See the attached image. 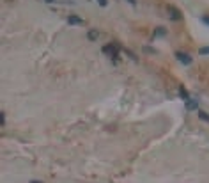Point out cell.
I'll use <instances>...</instances> for the list:
<instances>
[{"label": "cell", "mask_w": 209, "mask_h": 183, "mask_svg": "<svg viewBox=\"0 0 209 183\" xmlns=\"http://www.w3.org/2000/svg\"><path fill=\"white\" fill-rule=\"evenodd\" d=\"M167 11H168V14H170V20H174V22L182 20V13L179 11V9H176L174 6H167Z\"/></svg>", "instance_id": "2"}, {"label": "cell", "mask_w": 209, "mask_h": 183, "mask_svg": "<svg viewBox=\"0 0 209 183\" xmlns=\"http://www.w3.org/2000/svg\"><path fill=\"white\" fill-rule=\"evenodd\" d=\"M119 46H117V44H106V46H103V53L104 55H110L112 59H114V61H119Z\"/></svg>", "instance_id": "1"}, {"label": "cell", "mask_w": 209, "mask_h": 183, "mask_svg": "<svg viewBox=\"0 0 209 183\" xmlns=\"http://www.w3.org/2000/svg\"><path fill=\"white\" fill-rule=\"evenodd\" d=\"M198 53H200V55H209V46H202V48L198 50Z\"/></svg>", "instance_id": "10"}, {"label": "cell", "mask_w": 209, "mask_h": 183, "mask_svg": "<svg viewBox=\"0 0 209 183\" xmlns=\"http://www.w3.org/2000/svg\"><path fill=\"white\" fill-rule=\"evenodd\" d=\"M98 4L101 7H106V6H108V0H98Z\"/></svg>", "instance_id": "11"}, {"label": "cell", "mask_w": 209, "mask_h": 183, "mask_svg": "<svg viewBox=\"0 0 209 183\" xmlns=\"http://www.w3.org/2000/svg\"><path fill=\"white\" fill-rule=\"evenodd\" d=\"M186 109H188V110H195V109H198V101L190 100V98H188V100H186Z\"/></svg>", "instance_id": "6"}, {"label": "cell", "mask_w": 209, "mask_h": 183, "mask_svg": "<svg viewBox=\"0 0 209 183\" xmlns=\"http://www.w3.org/2000/svg\"><path fill=\"white\" fill-rule=\"evenodd\" d=\"M67 23L69 25H83V20L76 14H71V16H67Z\"/></svg>", "instance_id": "4"}, {"label": "cell", "mask_w": 209, "mask_h": 183, "mask_svg": "<svg viewBox=\"0 0 209 183\" xmlns=\"http://www.w3.org/2000/svg\"><path fill=\"white\" fill-rule=\"evenodd\" d=\"M198 117H200L202 121H207V123H209V114H207V112H204V110H198Z\"/></svg>", "instance_id": "9"}, {"label": "cell", "mask_w": 209, "mask_h": 183, "mask_svg": "<svg viewBox=\"0 0 209 183\" xmlns=\"http://www.w3.org/2000/svg\"><path fill=\"white\" fill-rule=\"evenodd\" d=\"M202 22L206 23V25H209V16H207V14H206V16H202Z\"/></svg>", "instance_id": "13"}, {"label": "cell", "mask_w": 209, "mask_h": 183, "mask_svg": "<svg viewBox=\"0 0 209 183\" xmlns=\"http://www.w3.org/2000/svg\"><path fill=\"white\" fill-rule=\"evenodd\" d=\"M87 38H89V41H96V39L99 38L98 30H89V32H87Z\"/></svg>", "instance_id": "7"}, {"label": "cell", "mask_w": 209, "mask_h": 183, "mask_svg": "<svg viewBox=\"0 0 209 183\" xmlns=\"http://www.w3.org/2000/svg\"><path fill=\"white\" fill-rule=\"evenodd\" d=\"M44 2H46V4H53V2H55V0H44Z\"/></svg>", "instance_id": "15"}, {"label": "cell", "mask_w": 209, "mask_h": 183, "mask_svg": "<svg viewBox=\"0 0 209 183\" xmlns=\"http://www.w3.org/2000/svg\"><path fill=\"white\" fill-rule=\"evenodd\" d=\"M163 36H167V28L165 27H158L156 30H154L153 38H163Z\"/></svg>", "instance_id": "5"}, {"label": "cell", "mask_w": 209, "mask_h": 183, "mask_svg": "<svg viewBox=\"0 0 209 183\" xmlns=\"http://www.w3.org/2000/svg\"><path fill=\"white\" fill-rule=\"evenodd\" d=\"M176 57L182 62V64H186V66H190V64H192V55H188V53H184V52H177Z\"/></svg>", "instance_id": "3"}, {"label": "cell", "mask_w": 209, "mask_h": 183, "mask_svg": "<svg viewBox=\"0 0 209 183\" xmlns=\"http://www.w3.org/2000/svg\"><path fill=\"white\" fill-rule=\"evenodd\" d=\"M128 2H129L131 6H135V4H137V0H128Z\"/></svg>", "instance_id": "14"}, {"label": "cell", "mask_w": 209, "mask_h": 183, "mask_svg": "<svg viewBox=\"0 0 209 183\" xmlns=\"http://www.w3.org/2000/svg\"><path fill=\"white\" fill-rule=\"evenodd\" d=\"M179 96H181L182 100H188V98H190V96H188V91L184 87H179Z\"/></svg>", "instance_id": "8"}, {"label": "cell", "mask_w": 209, "mask_h": 183, "mask_svg": "<svg viewBox=\"0 0 209 183\" xmlns=\"http://www.w3.org/2000/svg\"><path fill=\"white\" fill-rule=\"evenodd\" d=\"M0 123H2V125H4V123H6V114H4V112H2V114H0Z\"/></svg>", "instance_id": "12"}]
</instances>
